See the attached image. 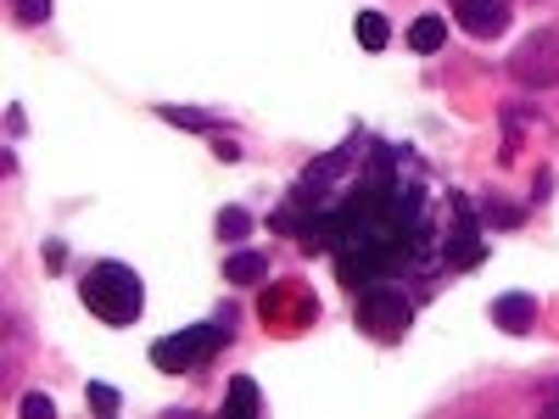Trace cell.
Instances as JSON below:
<instances>
[{"label":"cell","instance_id":"obj_1","mask_svg":"<svg viewBox=\"0 0 559 419\" xmlns=\"http://www.w3.org/2000/svg\"><path fill=\"white\" fill-rule=\"evenodd\" d=\"M84 302L96 308L102 319H112V324H129V319H140V274L134 268H123V263H102L96 274L84 279Z\"/></svg>","mask_w":559,"mask_h":419},{"label":"cell","instance_id":"obj_14","mask_svg":"<svg viewBox=\"0 0 559 419\" xmlns=\"http://www.w3.org/2000/svg\"><path fill=\"white\" fill-rule=\"evenodd\" d=\"M163 118H168V123H185V129H207L202 112H185V107H163Z\"/></svg>","mask_w":559,"mask_h":419},{"label":"cell","instance_id":"obj_3","mask_svg":"<svg viewBox=\"0 0 559 419\" xmlns=\"http://www.w3.org/2000/svg\"><path fill=\"white\" fill-rule=\"evenodd\" d=\"M358 313H364V324L376 336H403L408 331V319H414V308H408V297L403 291H386V286H376V291H364V302H358Z\"/></svg>","mask_w":559,"mask_h":419},{"label":"cell","instance_id":"obj_5","mask_svg":"<svg viewBox=\"0 0 559 419\" xmlns=\"http://www.w3.org/2000/svg\"><path fill=\"white\" fill-rule=\"evenodd\" d=\"M213 342H218V331H185V336H168V342L152 347V363L168 369V375H185V369H191Z\"/></svg>","mask_w":559,"mask_h":419},{"label":"cell","instance_id":"obj_8","mask_svg":"<svg viewBox=\"0 0 559 419\" xmlns=\"http://www.w3.org/2000/svg\"><path fill=\"white\" fill-rule=\"evenodd\" d=\"M442 39H448V23L442 17H419L414 28H408V45L419 57H431V51H442Z\"/></svg>","mask_w":559,"mask_h":419},{"label":"cell","instance_id":"obj_10","mask_svg":"<svg viewBox=\"0 0 559 419\" xmlns=\"http://www.w3.org/2000/svg\"><path fill=\"white\" fill-rule=\"evenodd\" d=\"M252 414H258V386L247 375H236L229 381V419H252Z\"/></svg>","mask_w":559,"mask_h":419},{"label":"cell","instance_id":"obj_4","mask_svg":"<svg viewBox=\"0 0 559 419\" xmlns=\"http://www.w3.org/2000/svg\"><path fill=\"white\" fill-rule=\"evenodd\" d=\"M453 17L464 34H476V39H498L509 28V0H448Z\"/></svg>","mask_w":559,"mask_h":419},{"label":"cell","instance_id":"obj_11","mask_svg":"<svg viewBox=\"0 0 559 419\" xmlns=\"http://www.w3.org/2000/svg\"><path fill=\"white\" fill-rule=\"evenodd\" d=\"M247 229H252V218H247L241 207H229V213L218 218V236H229V241H241V236H247Z\"/></svg>","mask_w":559,"mask_h":419},{"label":"cell","instance_id":"obj_15","mask_svg":"<svg viewBox=\"0 0 559 419\" xmlns=\"http://www.w3.org/2000/svg\"><path fill=\"white\" fill-rule=\"evenodd\" d=\"M90 403H96L102 414H118V392L112 386H90Z\"/></svg>","mask_w":559,"mask_h":419},{"label":"cell","instance_id":"obj_7","mask_svg":"<svg viewBox=\"0 0 559 419\" xmlns=\"http://www.w3.org/2000/svg\"><path fill=\"white\" fill-rule=\"evenodd\" d=\"M263 274H269V258H263V252H236V258H224V279H229V286H258Z\"/></svg>","mask_w":559,"mask_h":419},{"label":"cell","instance_id":"obj_9","mask_svg":"<svg viewBox=\"0 0 559 419\" xmlns=\"http://www.w3.org/2000/svg\"><path fill=\"white\" fill-rule=\"evenodd\" d=\"M386 39H392V28H386L381 12H358V45L364 51H386Z\"/></svg>","mask_w":559,"mask_h":419},{"label":"cell","instance_id":"obj_6","mask_svg":"<svg viewBox=\"0 0 559 419\" xmlns=\"http://www.w3.org/2000/svg\"><path fill=\"white\" fill-rule=\"evenodd\" d=\"M492 319L503 324L509 336H526L532 324H537V297H526V291H509V297H498V302H492Z\"/></svg>","mask_w":559,"mask_h":419},{"label":"cell","instance_id":"obj_12","mask_svg":"<svg viewBox=\"0 0 559 419\" xmlns=\"http://www.w3.org/2000/svg\"><path fill=\"white\" fill-rule=\"evenodd\" d=\"M45 17H51V0H17V23H45Z\"/></svg>","mask_w":559,"mask_h":419},{"label":"cell","instance_id":"obj_2","mask_svg":"<svg viewBox=\"0 0 559 419\" xmlns=\"http://www.w3.org/2000/svg\"><path fill=\"white\" fill-rule=\"evenodd\" d=\"M509 73L515 84L526 89H554L559 84V28H537L515 45V57H509Z\"/></svg>","mask_w":559,"mask_h":419},{"label":"cell","instance_id":"obj_13","mask_svg":"<svg viewBox=\"0 0 559 419\" xmlns=\"http://www.w3.org/2000/svg\"><path fill=\"white\" fill-rule=\"evenodd\" d=\"M23 414H28V419H57V403L45 397V392H28V397H23Z\"/></svg>","mask_w":559,"mask_h":419}]
</instances>
